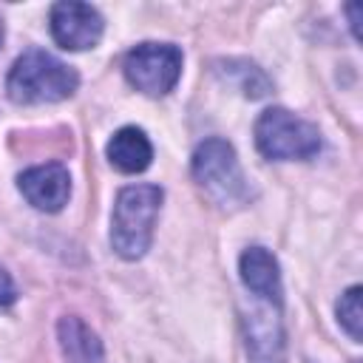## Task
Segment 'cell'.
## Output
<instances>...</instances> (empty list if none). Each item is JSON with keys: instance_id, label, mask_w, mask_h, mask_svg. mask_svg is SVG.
I'll list each match as a JSON object with an SVG mask.
<instances>
[{"instance_id": "cell-4", "label": "cell", "mask_w": 363, "mask_h": 363, "mask_svg": "<svg viewBox=\"0 0 363 363\" xmlns=\"http://www.w3.org/2000/svg\"><path fill=\"white\" fill-rule=\"evenodd\" d=\"M255 145L267 159H312L320 150V133L286 108H269L255 122Z\"/></svg>"}, {"instance_id": "cell-12", "label": "cell", "mask_w": 363, "mask_h": 363, "mask_svg": "<svg viewBox=\"0 0 363 363\" xmlns=\"http://www.w3.org/2000/svg\"><path fill=\"white\" fill-rule=\"evenodd\" d=\"M227 71H224V77H238V88L247 94V96H252V99H258V96H267L269 94V79L264 77V71L261 68H255L252 62H241V60H230L227 65H224Z\"/></svg>"}, {"instance_id": "cell-6", "label": "cell", "mask_w": 363, "mask_h": 363, "mask_svg": "<svg viewBox=\"0 0 363 363\" xmlns=\"http://www.w3.org/2000/svg\"><path fill=\"white\" fill-rule=\"evenodd\" d=\"M102 17L88 3H57L51 9V34L68 51L94 48L102 37Z\"/></svg>"}, {"instance_id": "cell-13", "label": "cell", "mask_w": 363, "mask_h": 363, "mask_svg": "<svg viewBox=\"0 0 363 363\" xmlns=\"http://www.w3.org/2000/svg\"><path fill=\"white\" fill-rule=\"evenodd\" d=\"M337 320L352 335V340L363 337V309H360V286H349L337 301Z\"/></svg>"}, {"instance_id": "cell-8", "label": "cell", "mask_w": 363, "mask_h": 363, "mask_svg": "<svg viewBox=\"0 0 363 363\" xmlns=\"http://www.w3.org/2000/svg\"><path fill=\"white\" fill-rule=\"evenodd\" d=\"M278 309L267 303L264 309H252L247 315V352L252 363H284V335Z\"/></svg>"}, {"instance_id": "cell-7", "label": "cell", "mask_w": 363, "mask_h": 363, "mask_svg": "<svg viewBox=\"0 0 363 363\" xmlns=\"http://www.w3.org/2000/svg\"><path fill=\"white\" fill-rule=\"evenodd\" d=\"M20 190L37 210L57 213L71 196V176L60 162H45L20 173Z\"/></svg>"}, {"instance_id": "cell-10", "label": "cell", "mask_w": 363, "mask_h": 363, "mask_svg": "<svg viewBox=\"0 0 363 363\" xmlns=\"http://www.w3.org/2000/svg\"><path fill=\"white\" fill-rule=\"evenodd\" d=\"M108 159L119 173H142L153 159V145L142 128H119L108 142Z\"/></svg>"}, {"instance_id": "cell-15", "label": "cell", "mask_w": 363, "mask_h": 363, "mask_svg": "<svg viewBox=\"0 0 363 363\" xmlns=\"http://www.w3.org/2000/svg\"><path fill=\"white\" fill-rule=\"evenodd\" d=\"M0 43H3V23H0Z\"/></svg>"}, {"instance_id": "cell-14", "label": "cell", "mask_w": 363, "mask_h": 363, "mask_svg": "<svg viewBox=\"0 0 363 363\" xmlns=\"http://www.w3.org/2000/svg\"><path fill=\"white\" fill-rule=\"evenodd\" d=\"M14 298H17V289H14V281H11V275L0 267V309H6L9 303H14Z\"/></svg>"}, {"instance_id": "cell-1", "label": "cell", "mask_w": 363, "mask_h": 363, "mask_svg": "<svg viewBox=\"0 0 363 363\" xmlns=\"http://www.w3.org/2000/svg\"><path fill=\"white\" fill-rule=\"evenodd\" d=\"M77 85H79L77 71L40 48L26 51L11 65L6 79V91L17 105L60 102V99H68L77 91Z\"/></svg>"}, {"instance_id": "cell-11", "label": "cell", "mask_w": 363, "mask_h": 363, "mask_svg": "<svg viewBox=\"0 0 363 363\" xmlns=\"http://www.w3.org/2000/svg\"><path fill=\"white\" fill-rule=\"evenodd\" d=\"M60 346L68 363H105V352L99 337L79 320V318H62L60 326Z\"/></svg>"}, {"instance_id": "cell-2", "label": "cell", "mask_w": 363, "mask_h": 363, "mask_svg": "<svg viewBox=\"0 0 363 363\" xmlns=\"http://www.w3.org/2000/svg\"><path fill=\"white\" fill-rule=\"evenodd\" d=\"M162 196L164 193L159 184H130L119 190L111 216V244L116 255L136 261L147 252Z\"/></svg>"}, {"instance_id": "cell-3", "label": "cell", "mask_w": 363, "mask_h": 363, "mask_svg": "<svg viewBox=\"0 0 363 363\" xmlns=\"http://www.w3.org/2000/svg\"><path fill=\"white\" fill-rule=\"evenodd\" d=\"M193 176L201 190L221 207H241L250 201V184L241 173L235 150L230 142L213 136L204 139L193 153Z\"/></svg>"}, {"instance_id": "cell-5", "label": "cell", "mask_w": 363, "mask_h": 363, "mask_svg": "<svg viewBox=\"0 0 363 363\" xmlns=\"http://www.w3.org/2000/svg\"><path fill=\"white\" fill-rule=\"evenodd\" d=\"M122 71L136 91L164 96L182 77V51L170 43H139L125 54Z\"/></svg>"}, {"instance_id": "cell-9", "label": "cell", "mask_w": 363, "mask_h": 363, "mask_svg": "<svg viewBox=\"0 0 363 363\" xmlns=\"http://www.w3.org/2000/svg\"><path fill=\"white\" fill-rule=\"evenodd\" d=\"M238 269H241L244 286L255 298H261L272 306H281V295H284L281 292V272H278V261L272 258L269 250H264V247L244 250V255L238 261Z\"/></svg>"}]
</instances>
